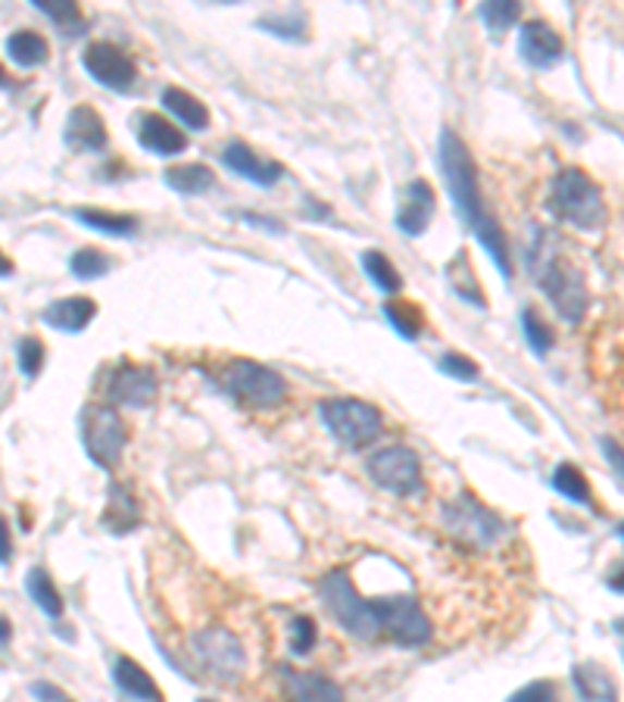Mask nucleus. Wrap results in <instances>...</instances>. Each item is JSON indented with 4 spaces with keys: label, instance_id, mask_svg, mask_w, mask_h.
I'll list each match as a JSON object with an SVG mask.
<instances>
[{
    "label": "nucleus",
    "instance_id": "7",
    "mask_svg": "<svg viewBox=\"0 0 624 702\" xmlns=\"http://www.w3.org/2000/svg\"><path fill=\"white\" fill-rule=\"evenodd\" d=\"M191 650H194V658L200 662V668L222 683H234L247 672V653L229 628H207V631L194 633Z\"/></svg>",
    "mask_w": 624,
    "mask_h": 702
},
{
    "label": "nucleus",
    "instance_id": "17",
    "mask_svg": "<svg viewBox=\"0 0 624 702\" xmlns=\"http://www.w3.org/2000/svg\"><path fill=\"white\" fill-rule=\"evenodd\" d=\"M63 140L75 153H91V150H103L107 147V125L97 116L91 107H75L66 119L63 128Z\"/></svg>",
    "mask_w": 624,
    "mask_h": 702
},
{
    "label": "nucleus",
    "instance_id": "37",
    "mask_svg": "<svg viewBox=\"0 0 624 702\" xmlns=\"http://www.w3.org/2000/svg\"><path fill=\"white\" fill-rule=\"evenodd\" d=\"M518 13H522V7L512 3V0H493V3L481 7V20H485L490 32H506V28H512L515 20H518Z\"/></svg>",
    "mask_w": 624,
    "mask_h": 702
},
{
    "label": "nucleus",
    "instance_id": "9",
    "mask_svg": "<svg viewBox=\"0 0 624 702\" xmlns=\"http://www.w3.org/2000/svg\"><path fill=\"white\" fill-rule=\"evenodd\" d=\"M375 615L381 633H388L400 646H421L431 640V621L421 612L413 596H391V600H375Z\"/></svg>",
    "mask_w": 624,
    "mask_h": 702
},
{
    "label": "nucleus",
    "instance_id": "34",
    "mask_svg": "<svg viewBox=\"0 0 624 702\" xmlns=\"http://www.w3.org/2000/svg\"><path fill=\"white\" fill-rule=\"evenodd\" d=\"M70 269L75 279L91 281L110 272V259H107L103 250H97V247H85V250H78V254L72 257Z\"/></svg>",
    "mask_w": 624,
    "mask_h": 702
},
{
    "label": "nucleus",
    "instance_id": "30",
    "mask_svg": "<svg viewBox=\"0 0 624 702\" xmlns=\"http://www.w3.org/2000/svg\"><path fill=\"white\" fill-rule=\"evenodd\" d=\"M363 269H366L371 284L381 287L384 294H396V291L403 287V279H400L396 266H393L384 254H378V250H366V254H363Z\"/></svg>",
    "mask_w": 624,
    "mask_h": 702
},
{
    "label": "nucleus",
    "instance_id": "39",
    "mask_svg": "<svg viewBox=\"0 0 624 702\" xmlns=\"http://www.w3.org/2000/svg\"><path fill=\"white\" fill-rule=\"evenodd\" d=\"M20 369L28 378H35L45 369V344L38 337H23L20 341Z\"/></svg>",
    "mask_w": 624,
    "mask_h": 702
},
{
    "label": "nucleus",
    "instance_id": "33",
    "mask_svg": "<svg viewBox=\"0 0 624 702\" xmlns=\"http://www.w3.org/2000/svg\"><path fill=\"white\" fill-rule=\"evenodd\" d=\"M259 28H266V32H272L278 38H291V41H303L306 38V20H303V13H269V16H262L259 20Z\"/></svg>",
    "mask_w": 624,
    "mask_h": 702
},
{
    "label": "nucleus",
    "instance_id": "47",
    "mask_svg": "<svg viewBox=\"0 0 624 702\" xmlns=\"http://www.w3.org/2000/svg\"><path fill=\"white\" fill-rule=\"evenodd\" d=\"M10 631H13V628H10V621L0 615V643H7V640H10Z\"/></svg>",
    "mask_w": 624,
    "mask_h": 702
},
{
    "label": "nucleus",
    "instance_id": "35",
    "mask_svg": "<svg viewBox=\"0 0 624 702\" xmlns=\"http://www.w3.org/2000/svg\"><path fill=\"white\" fill-rule=\"evenodd\" d=\"M45 16H50L53 23L60 25V28H66L70 35H75V32H82V25H85V20H82V10H78V3H60V0H38L35 3Z\"/></svg>",
    "mask_w": 624,
    "mask_h": 702
},
{
    "label": "nucleus",
    "instance_id": "41",
    "mask_svg": "<svg viewBox=\"0 0 624 702\" xmlns=\"http://www.w3.org/2000/svg\"><path fill=\"white\" fill-rule=\"evenodd\" d=\"M440 369L450 374V378H460V381H475L478 378V366L468 356H463V353H446L440 359Z\"/></svg>",
    "mask_w": 624,
    "mask_h": 702
},
{
    "label": "nucleus",
    "instance_id": "43",
    "mask_svg": "<svg viewBox=\"0 0 624 702\" xmlns=\"http://www.w3.org/2000/svg\"><path fill=\"white\" fill-rule=\"evenodd\" d=\"M32 693L45 702H70V697H66L63 690H57L53 683H35V687H32Z\"/></svg>",
    "mask_w": 624,
    "mask_h": 702
},
{
    "label": "nucleus",
    "instance_id": "14",
    "mask_svg": "<svg viewBox=\"0 0 624 702\" xmlns=\"http://www.w3.org/2000/svg\"><path fill=\"white\" fill-rule=\"evenodd\" d=\"M110 397L122 406H150L157 399V374L147 366L122 362L110 378Z\"/></svg>",
    "mask_w": 624,
    "mask_h": 702
},
{
    "label": "nucleus",
    "instance_id": "15",
    "mask_svg": "<svg viewBox=\"0 0 624 702\" xmlns=\"http://www.w3.org/2000/svg\"><path fill=\"white\" fill-rule=\"evenodd\" d=\"M222 163L229 165L232 172H237L241 178H250L254 185L272 187L278 178H284V165L276 163V160H262L256 150H250L244 140H232L225 144L222 150Z\"/></svg>",
    "mask_w": 624,
    "mask_h": 702
},
{
    "label": "nucleus",
    "instance_id": "27",
    "mask_svg": "<svg viewBox=\"0 0 624 702\" xmlns=\"http://www.w3.org/2000/svg\"><path fill=\"white\" fill-rule=\"evenodd\" d=\"M7 53H10V60L13 63H20L25 70H32V66H41L47 60V53H50V47L47 41L38 35V32H13L10 38H7Z\"/></svg>",
    "mask_w": 624,
    "mask_h": 702
},
{
    "label": "nucleus",
    "instance_id": "42",
    "mask_svg": "<svg viewBox=\"0 0 624 702\" xmlns=\"http://www.w3.org/2000/svg\"><path fill=\"white\" fill-rule=\"evenodd\" d=\"M602 449H605V459H609V466L615 468V475H619L624 488V449L615 441H602Z\"/></svg>",
    "mask_w": 624,
    "mask_h": 702
},
{
    "label": "nucleus",
    "instance_id": "21",
    "mask_svg": "<svg viewBox=\"0 0 624 702\" xmlns=\"http://www.w3.org/2000/svg\"><path fill=\"white\" fill-rule=\"evenodd\" d=\"M113 678L129 697H135L138 702H166L157 680L150 678V672L129 655H119L117 665H113Z\"/></svg>",
    "mask_w": 624,
    "mask_h": 702
},
{
    "label": "nucleus",
    "instance_id": "25",
    "mask_svg": "<svg viewBox=\"0 0 624 702\" xmlns=\"http://www.w3.org/2000/svg\"><path fill=\"white\" fill-rule=\"evenodd\" d=\"M82 225H88L94 232L113 234V237H132L138 232V219L129 212H107V210H75L72 212Z\"/></svg>",
    "mask_w": 624,
    "mask_h": 702
},
{
    "label": "nucleus",
    "instance_id": "5",
    "mask_svg": "<svg viewBox=\"0 0 624 702\" xmlns=\"http://www.w3.org/2000/svg\"><path fill=\"white\" fill-rule=\"evenodd\" d=\"M222 387L232 394L237 403L250 409H269L287 397V384L269 366L254 362V359H234L222 372Z\"/></svg>",
    "mask_w": 624,
    "mask_h": 702
},
{
    "label": "nucleus",
    "instance_id": "23",
    "mask_svg": "<svg viewBox=\"0 0 624 702\" xmlns=\"http://www.w3.org/2000/svg\"><path fill=\"white\" fill-rule=\"evenodd\" d=\"M162 107H166L172 116H179L182 125L194 128V132H204L209 125L207 107H204L194 94L182 91V88H166V91H162Z\"/></svg>",
    "mask_w": 624,
    "mask_h": 702
},
{
    "label": "nucleus",
    "instance_id": "32",
    "mask_svg": "<svg viewBox=\"0 0 624 702\" xmlns=\"http://www.w3.org/2000/svg\"><path fill=\"white\" fill-rule=\"evenodd\" d=\"M553 488L562 493V496H568L572 503H590V484H587V478L580 475V468L572 466V463H562V466L555 468Z\"/></svg>",
    "mask_w": 624,
    "mask_h": 702
},
{
    "label": "nucleus",
    "instance_id": "18",
    "mask_svg": "<svg viewBox=\"0 0 624 702\" xmlns=\"http://www.w3.org/2000/svg\"><path fill=\"white\" fill-rule=\"evenodd\" d=\"M431 215H435V190L428 182H413L409 185V194H406V204L403 210L396 212V229L403 234H418L425 232L431 225Z\"/></svg>",
    "mask_w": 624,
    "mask_h": 702
},
{
    "label": "nucleus",
    "instance_id": "20",
    "mask_svg": "<svg viewBox=\"0 0 624 702\" xmlns=\"http://www.w3.org/2000/svg\"><path fill=\"white\" fill-rule=\"evenodd\" d=\"M97 316V304L91 297H63V300H53L45 309V322L57 331H85L88 322Z\"/></svg>",
    "mask_w": 624,
    "mask_h": 702
},
{
    "label": "nucleus",
    "instance_id": "4",
    "mask_svg": "<svg viewBox=\"0 0 624 702\" xmlns=\"http://www.w3.org/2000/svg\"><path fill=\"white\" fill-rule=\"evenodd\" d=\"M319 596H322L328 615L356 640H375L381 637V625L369 600H363L356 593V587L347 578V571H331L319 584Z\"/></svg>",
    "mask_w": 624,
    "mask_h": 702
},
{
    "label": "nucleus",
    "instance_id": "45",
    "mask_svg": "<svg viewBox=\"0 0 624 702\" xmlns=\"http://www.w3.org/2000/svg\"><path fill=\"white\" fill-rule=\"evenodd\" d=\"M13 275V259H7V254L0 250V279Z\"/></svg>",
    "mask_w": 624,
    "mask_h": 702
},
{
    "label": "nucleus",
    "instance_id": "38",
    "mask_svg": "<svg viewBox=\"0 0 624 702\" xmlns=\"http://www.w3.org/2000/svg\"><path fill=\"white\" fill-rule=\"evenodd\" d=\"M316 646V621L309 615H297L291 621V650L297 655H306Z\"/></svg>",
    "mask_w": 624,
    "mask_h": 702
},
{
    "label": "nucleus",
    "instance_id": "28",
    "mask_svg": "<svg viewBox=\"0 0 624 702\" xmlns=\"http://www.w3.org/2000/svg\"><path fill=\"white\" fill-rule=\"evenodd\" d=\"M575 683H578L580 697L587 702H615V683L609 678V672L597 662L578 665L575 668Z\"/></svg>",
    "mask_w": 624,
    "mask_h": 702
},
{
    "label": "nucleus",
    "instance_id": "29",
    "mask_svg": "<svg viewBox=\"0 0 624 702\" xmlns=\"http://www.w3.org/2000/svg\"><path fill=\"white\" fill-rule=\"evenodd\" d=\"M25 584H28V593H32V600L38 603L41 612H47L50 618L63 615V596H60V590L53 587V581H50V575H47L45 568H32Z\"/></svg>",
    "mask_w": 624,
    "mask_h": 702
},
{
    "label": "nucleus",
    "instance_id": "22",
    "mask_svg": "<svg viewBox=\"0 0 624 702\" xmlns=\"http://www.w3.org/2000/svg\"><path fill=\"white\" fill-rule=\"evenodd\" d=\"M138 521H140L138 500L125 491L122 484H110V503H107V513H103V525H107V531L125 534V531L138 528Z\"/></svg>",
    "mask_w": 624,
    "mask_h": 702
},
{
    "label": "nucleus",
    "instance_id": "3",
    "mask_svg": "<svg viewBox=\"0 0 624 702\" xmlns=\"http://www.w3.org/2000/svg\"><path fill=\"white\" fill-rule=\"evenodd\" d=\"M550 210L559 222L578 229V232H597L605 222V204L597 182L580 169H562L553 178L550 190Z\"/></svg>",
    "mask_w": 624,
    "mask_h": 702
},
{
    "label": "nucleus",
    "instance_id": "48",
    "mask_svg": "<svg viewBox=\"0 0 624 702\" xmlns=\"http://www.w3.org/2000/svg\"><path fill=\"white\" fill-rule=\"evenodd\" d=\"M7 85H10V78H7V72L0 70V88H7Z\"/></svg>",
    "mask_w": 624,
    "mask_h": 702
},
{
    "label": "nucleus",
    "instance_id": "1",
    "mask_svg": "<svg viewBox=\"0 0 624 702\" xmlns=\"http://www.w3.org/2000/svg\"><path fill=\"white\" fill-rule=\"evenodd\" d=\"M440 172H443V182L450 187V197L456 204V215L463 219L472 232L478 234L481 247H485L490 259L497 262V269L503 275H512V257H509V241L506 232L500 229V222L485 210V197H481V185H478V169L475 160L468 153L463 140L456 138L450 128L440 132V147H438Z\"/></svg>",
    "mask_w": 624,
    "mask_h": 702
},
{
    "label": "nucleus",
    "instance_id": "19",
    "mask_svg": "<svg viewBox=\"0 0 624 702\" xmlns=\"http://www.w3.org/2000/svg\"><path fill=\"white\" fill-rule=\"evenodd\" d=\"M287 702H344V693L334 680L306 672H284Z\"/></svg>",
    "mask_w": 624,
    "mask_h": 702
},
{
    "label": "nucleus",
    "instance_id": "36",
    "mask_svg": "<svg viewBox=\"0 0 624 702\" xmlns=\"http://www.w3.org/2000/svg\"><path fill=\"white\" fill-rule=\"evenodd\" d=\"M522 328H525V337H528V344H531L534 353H540V356H543V353L553 350V344H555L553 331L547 328V322H543L534 309H525V312H522Z\"/></svg>",
    "mask_w": 624,
    "mask_h": 702
},
{
    "label": "nucleus",
    "instance_id": "44",
    "mask_svg": "<svg viewBox=\"0 0 624 702\" xmlns=\"http://www.w3.org/2000/svg\"><path fill=\"white\" fill-rule=\"evenodd\" d=\"M10 553H13V538H10L7 518L0 515V562H10Z\"/></svg>",
    "mask_w": 624,
    "mask_h": 702
},
{
    "label": "nucleus",
    "instance_id": "31",
    "mask_svg": "<svg viewBox=\"0 0 624 702\" xmlns=\"http://www.w3.org/2000/svg\"><path fill=\"white\" fill-rule=\"evenodd\" d=\"M384 316H388V322H391L403 337H409V341H416L418 334H421V328H425L421 309H418L416 304H409V300H391V304H384Z\"/></svg>",
    "mask_w": 624,
    "mask_h": 702
},
{
    "label": "nucleus",
    "instance_id": "24",
    "mask_svg": "<svg viewBox=\"0 0 624 702\" xmlns=\"http://www.w3.org/2000/svg\"><path fill=\"white\" fill-rule=\"evenodd\" d=\"M446 279L453 284V291L468 300L472 306H478V309H485V291H481V281L475 279V269H472V259L465 257V254H456V257L446 262Z\"/></svg>",
    "mask_w": 624,
    "mask_h": 702
},
{
    "label": "nucleus",
    "instance_id": "13",
    "mask_svg": "<svg viewBox=\"0 0 624 702\" xmlns=\"http://www.w3.org/2000/svg\"><path fill=\"white\" fill-rule=\"evenodd\" d=\"M518 53L534 70H550L565 57V41L553 25L528 23L518 35Z\"/></svg>",
    "mask_w": 624,
    "mask_h": 702
},
{
    "label": "nucleus",
    "instance_id": "16",
    "mask_svg": "<svg viewBox=\"0 0 624 702\" xmlns=\"http://www.w3.org/2000/svg\"><path fill=\"white\" fill-rule=\"evenodd\" d=\"M138 125V140L144 150L157 153V157H175L187 147V138L182 128H175L169 119L157 116V113H140L135 119Z\"/></svg>",
    "mask_w": 624,
    "mask_h": 702
},
{
    "label": "nucleus",
    "instance_id": "40",
    "mask_svg": "<svg viewBox=\"0 0 624 702\" xmlns=\"http://www.w3.org/2000/svg\"><path fill=\"white\" fill-rule=\"evenodd\" d=\"M559 700V690H555L553 680H534L528 687H522L518 693H512L509 702H555Z\"/></svg>",
    "mask_w": 624,
    "mask_h": 702
},
{
    "label": "nucleus",
    "instance_id": "11",
    "mask_svg": "<svg viewBox=\"0 0 624 702\" xmlns=\"http://www.w3.org/2000/svg\"><path fill=\"white\" fill-rule=\"evenodd\" d=\"M129 431L113 406H91L85 412V449L100 468H113L122 459Z\"/></svg>",
    "mask_w": 624,
    "mask_h": 702
},
{
    "label": "nucleus",
    "instance_id": "2",
    "mask_svg": "<svg viewBox=\"0 0 624 702\" xmlns=\"http://www.w3.org/2000/svg\"><path fill=\"white\" fill-rule=\"evenodd\" d=\"M531 269L534 281L553 300L559 316L565 322H580L584 312H587V306H590V294H587L584 275H580V269L572 259H565L562 254L550 250V237L547 234H537V250L531 254Z\"/></svg>",
    "mask_w": 624,
    "mask_h": 702
},
{
    "label": "nucleus",
    "instance_id": "6",
    "mask_svg": "<svg viewBox=\"0 0 624 702\" xmlns=\"http://www.w3.org/2000/svg\"><path fill=\"white\" fill-rule=\"evenodd\" d=\"M322 419L328 424V431L341 444L353 446V449L369 446L384 431L381 412L371 403H363V399H325Z\"/></svg>",
    "mask_w": 624,
    "mask_h": 702
},
{
    "label": "nucleus",
    "instance_id": "8",
    "mask_svg": "<svg viewBox=\"0 0 624 702\" xmlns=\"http://www.w3.org/2000/svg\"><path fill=\"white\" fill-rule=\"evenodd\" d=\"M443 521H446V531L453 538H460L465 546H475V550H490L497 540L506 534V525L475 500L450 503L443 509Z\"/></svg>",
    "mask_w": 624,
    "mask_h": 702
},
{
    "label": "nucleus",
    "instance_id": "26",
    "mask_svg": "<svg viewBox=\"0 0 624 702\" xmlns=\"http://www.w3.org/2000/svg\"><path fill=\"white\" fill-rule=\"evenodd\" d=\"M166 185L172 187V190H179V194H187V197H194V194H207L209 187H212V169H207L204 163H185V165H172V169H166Z\"/></svg>",
    "mask_w": 624,
    "mask_h": 702
},
{
    "label": "nucleus",
    "instance_id": "46",
    "mask_svg": "<svg viewBox=\"0 0 624 702\" xmlns=\"http://www.w3.org/2000/svg\"><path fill=\"white\" fill-rule=\"evenodd\" d=\"M609 587H612V590H619V593H624V568L622 571H615V575L609 578Z\"/></svg>",
    "mask_w": 624,
    "mask_h": 702
},
{
    "label": "nucleus",
    "instance_id": "49",
    "mask_svg": "<svg viewBox=\"0 0 624 702\" xmlns=\"http://www.w3.org/2000/svg\"><path fill=\"white\" fill-rule=\"evenodd\" d=\"M619 534H622V538H624V525H622V528H619Z\"/></svg>",
    "mask_w": 624,
    "mask_h": 702
},
{
    "label": "nucleus",
    "instance_id": "10",
    "mask_svg": "<svg viewBox=\"0 0 624 702\" xmlns=\"http://www.w3.org/2000/svg\"><path fill=\"white\" fill-rule=\"evenodd\" d=\"M366 468L378 488L396 493V496H413L421 488V463L406 446H384V449L371 453Z\"/></svg>",
    "mask_w": 624,
    "mask_h": 702
},
{
    "label": "nucleus",
    "instance_id": "50",
    "mask_svg": "<svg viewBox=\"0 0 624 702\" xmlns=\"http://www.w3.org/2000/svg\"><path fill=\"white\" fill-rule=\"evenodd\" d=\"M200 702H209V700H200Z\"/></svg>",
    "mask_w": 624,
    "mask_h": 702
},
{
    "label": "nucleus",
    "instance_id": "12",
    "mask_svg": "<svg viewBox=\"0 0 624 702\" xmlns=\"http://www.w3.org/2000/svg\"><path fill=\"white\" fill-rule=\"evenodd\" d=\"M82 63H85V70H88V75H91L97 85L113 88V91H129L135 85V78H138L135 60L125 50H119L117 45H110V41H94V45H88Z\"/></svg>",
    "mask_w": 624,
    "mask_h": 702
}]
</instances>
